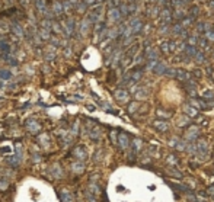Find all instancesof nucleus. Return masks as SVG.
<instances>
[{"label":"nucleus","mask_w":214,"mask_h":202,"mask_svg":"<svg viewBox=\"0 0 214 202\" xmlns=\"http://www.w3.org/2000/svg\"><path fill=\"white\" fill-rule=\"evenodd\" d=\"M74 28H76V25H74V20L73 19H67L64 23H63V31H64V35L67 36V38H70L71 35L74 34Z\"/></svg>","instance_id":"obj_1"},{"label":"nucleus","mask_w":214,"mask_h":202,"mask_svg":"<svg viewBox=\"0 0 214 202\" xmlns=\"http://www.w3.org/2000/svg\"><path fill=\"white\" fill-rule=\"evenodd\" d=\"M117 141H118L121 150H127V148L130 147V138H128V134H127V132H120Z\"/></svg>","instance_id":"obj_2"},{"label":"nucleus","mask_w":214,"mask_h":202,"mask_svg":"<svg viewBox=\"0 0 214 202\" xmlns=\"http://www.w3.org/2000/svg\"><path fill=\"white\" fill-rule=\"evenodd\" d=\"M121 12H120V9L118 7H111L109 10H108V19L111 20V22H120V19H121Z\"/></svg>","instance_id":"obj_3"},{"label":"nucleus","mask_w":214,"mask_h":202,"mask_svg":"<svg viewBox=\"0 0 214 202\" xmlns=\"http://www.w3.org/2000/svg\"><path fill=\"white\" fill-rule=\"evenodd\" d=\"M51 13H53L54 16H60V15L64 13V10H63V3H61L60 0H54L53 1V4H51Z\"/></svg>","instance_id":"obj_4"},{"label":"nucleus","mask_w":214,"mask_h":202,"mask_svg":"<svg viewBox=\"0 0 214 202\" xmlns=\"http://www.w3.org/2000/svg\"><path fill=\"white\" fill-rule=\"evenodd\" d=\"M25 125H26L28 131H31L32 134H36V132H39V131H41V125L36 122L35 119H28V121L25 122Z\"/></svg>","instance_id":"obj_5"},{"label":"nucleus","mask_w":214,"mask_h":202,"mask_svg":"<svg viewBox=\"0 0 214 202\" xmlns=\"http://www.w3.org/2000/svg\"><path fill=\"white\" fill-rule=\"evenodd\" d=\"M10 29H12V32L15 36H18V38H23L25 36V31H23V28H22V25L19 23V22H13L12 23V26H10Z\"/></svg>","instance_id":"obj_6"},{"label":"nucleus","mask_w":214,"mask_h":202,"mask_svg":"<svg viewBox=\"0 0 214 202\" xmlns=\"http://www.w3.org/2000/svg\"><path fill=\"white\" fill-rule=\"evenodd\" d=\"M128 92L125 90L124 87L123 89H118V90H115V99L118 102H127L128 101Z\"/></svg>","instance_id":"obj_7"},{"label":"nucleus","mask_w":214,"mask_h":202,"mask_svg":"<svg viewBox=\"0 0 214 202\" xmlns=\"http://www.w3.org/2000/svg\"><path fill=\"white\" fill-rule=\"evenodd\" d=\"M175 77L181 80L182 83H185V82H188V80H191V74L186 71V70H176V74H175Z\"/></svg>","instance_id":"obj_8"},{"label":"nucleus","mask_w":214,"mask_h":202,"mask_svg":"<svg viewBox=\"0 0 214 202\" xmlns=\"http://www.w3.org/2000/svg\"><path fill=\"white\" fill-rule=\"evenodd\" d=\"M144 55L147 57V60H159V51L156 50V48H152V47L146 48Z\"/></svg>","instance_id":"obj_9"},{"label":"nucleus","mask_w":214,"mask_h":202,"mask_svg":"<svg viewBox=\"0 0 214 202\" xmlns=\"http://www.w3.org/2000/svg\"><path fill=\"white\" fill-rule=\"evenodd\" d=\"M184 87H185V90L189 93V96H192V98L197 96V87H195V84H194V82H191V80L185 82Z\"/></svg>","instance_id":"obj_10"},{"label":"nucleus","mask_w":214,"mask_h":202,"mask_svg":"<svg viewBox=\"0 0 214 202\" xmlns=\"http://www.w3.org/2000/svg\"><path fill=\"white\" fill-rule=\"evenodd\" d=\"M153 125H155V128H156L157 131H162V132H165V131L169 130V124H168L166 121H155Z\"/></svg>","instance_id":"obj_11"},{"label":"nucleus","mask_w":214,"mask_h":202,"mask_svg":"<svg viewBox=\"0 0 214 202\" xmlns=\"http://www.w3.org/2000/svg\"><path fill=\"white\" fill-rule=\"evenodd\" d=\"M199 134V131L197 130V128H191L186 134H185V140H186V143H191V141H194L197 137Z\"/></svg>","instance_id":"obj_12"},{"label":"nucleus","mask_w":214,"mask_h":202,"mask_svg":"<svg viewBox=\"0 0 214 202\" xmlns=\"http://www.w3.org/2000/svg\"><path fill=\"white\" fill-rule=\"evenodd\" d=\"M73 156L76 159H79V160H83V159H86V150L83 147H76L73 150Z\"/></svg>","instance_id":"obj_13"},{"label":"nucleus","mask_w":214,"mask_h":202,"mask_svg":"<svg viewBox=\"0 0 214 202\" xmlns=\"http://www.w3.org/2000/svg\"><path fill=\"white\" fill-rule=\"evenodd\" d=\"M166 64L165 63H162V61H157L156 63V66L152 68L153 71H155V74H165V71H166Z\"/></svg>","instance_id":"obj_14"},{"label":"nucleus","mask_w":214,"mask_h":202,"mask_svg":"<svg viewBox=\"0 0 214 202\" xmlns=\"http://www.w3.org/2000/svg\"><path fill=\"white\" fill-rule=\"evenodd\" d=\"M139 47H140L139 44H134V45H131V47L127 50V52H125V57H127V58H131V57H134V55L139 52Z\"/></svg>","instance_id":"obj_15"},{"label":"nucleus","mask_w":214,"mask_h":202,"mask_svg":"<svg viewBox=\"0 0 214 202\" xmlns=\"http://www.w3.org/2000/svg\"><path fill=\"white\" fill-rule=\"evenodd\" d=\"M130 77H131V80H134V82L140 80V79L143 77V68H137V70H133V71L130 73Z\"/></svg>","instance_id":"obj_16"},{"label":"nucleus","mask_w":214,"mask_h":202,"mask_svg":"<svg viewBox=\"0 0 214 202\" xmlns=\"http://www.w3.org/2000/svg\"><path fill=\"white\" fill-rule=\"evenodd\" d=\"M184 111H185L189 117H192V118H194V117H195V118L198 117V111H197L195 108H192L191 105H188V103H186V105H184Z\"/></svg>","instance_id":"obj_17"},{"label":"nucleus","mask_w":214,"mask_h":202,"mask_svg":"<svg viewBox=\"0 0 214 202\" xmlns=\"http://www.w3.org/2000/svg\"><path fill=\"white\" fill-rule=\"evenodd\" d=\"M89 26H90L89 19H85V20H83V22L80 23V34L83 35V36H85V35L89 32Z\"/></svg>","instance_id":"obj_18"},{"label":"nucleus","mask_w":214,"mask_h":202,"mask_svg":"<svg viewBox=\"0 0 214 202\" xmlns=\"http://www.w3.org/2000/svg\"><path fill=\"white\" fill-rule=\"evenodd\" d=\"M38 35H39L42 39H50V38H51V31H50V29H45V28H41Z\"/></svg>","instance_id":"obj_19"},{"label":"nucleus","mask_w":214,"mask_h":202,"mask_svg":"<svg viewBox=\"0 0 214 202\" xmlns=\"http://www.w3.org/2000/svg\"><path fill=\"white\" fill-rule=\"evenodd\" d=\"M197 42H198V36H194V35L186 36V45L188 47H195Z\"/></svg>","instance_id":"obj_20"},{"label":"nucleus","mask_w":214,"mask_h":202,"mask_svg":"<svg viewBox=\"0 0 214 202\" xmlns=\"http://www.w3.org/2000/svg\"><path fill=\"white\" fill-rule=\"evenodd\" d=\"M184 52H185V55H186L188 58H192V57L195 55V54L198 52V51H197V48H195V47H186Z\"/></svg>","instance_id":"obj_21"},{"label":"nucleus","mask_w":214,"mask_h":202,"mask_svg":"<svg viewBox=\"0 0 214 202\" xmlns=\"http://www.w3.org/2000/svg\"><path fill=\"white\" fill-rule=\"evenodd\" d=\"M147 96H149V93L146 89H137V93H136L137 99H147Z\"/></svg>","instance_id":"obj_22"},{"label":"nucleus","mask_w":214,"mask_h":202,"mask_svg":"<svg viewBox=\"0 0 214 202\" xmlns=\"http://www.w3.org/2000/svg\"><path fill=\"white\" fill-rule=\"evenodd\" d=\"M147 13H149V16H157V13H159V7L157 6H149L147 7Z\"/></svg>","instance_id":"obj_23"},{"label":"nucleus","mask_w":214,"mask_h":202,"mask_svg":"<svg viewBox=\"0 0 214 202\" xmlns=\"http://www.w3.org/2000/svg\"><path fill=\"white\" fill-rule=\"evenodd\" d=\"M192 23H194V19L188 16V17H184V19H182V23H181V25H182V28H185V29H186V28H189Z\"/></svg>","instance_id":"obj_24"},{"label":"nucleus","mask_w":214,"mask_h":202,"mask_svg":"<svg viewBox=\"0 0 214 202\" xmlns=\"http://www.w3.org/2000/svg\"><path fill=\"white\" fill-rule=\"evenodd\" d=\"M202 99L204 101H214V92L213 90H205L202 93Z\"/></svg>","instance_id":"obj_25"},{"label":"nucleus","mask_w":214,"mask_h":202,"mask_svg":"<svg viewBox=\"0 0 214 202\" xmlns=\"http://www.w3.org/2000/svg\"><path fill=\"white\" fill-rule=\"evenodd\" d=\"M99 135H101V131H99L98 128H92V130H89V137L92 140H98Z\"/></svg>","instance_id":"obj_26"},{"label":"nucleus","mask_w":214,"mask_h":202,"mask_svg":"<svg viewBox=\"0 0 214 202\" xmlns=\"http://www.w3.org/2000/svg\"><path fill=\"white\" fill-rule=\"evenodd\" d=\"M139 106H140V105H139V102H133V103H130V105H128L127 111H128L130 114H134V112L139 109Z\"/></svg>","instance_id":"obj_27"},{"label":"nucleus","mask_w":214,"mask_h":202,"mask_svg":"<svg viewBox=\"0 0 214 202\" xmlns=\"http://www.w3.org/2000/svg\"><path fill=\"white\" fill-rule=\"evenodd\" d=\"M60 199L61 202H73V196H71L70 193H60Z\"/></svg>","instance_id":"obj_28"},{"label":"nucleus","mask_w":214,"mask_h":202,"mask_svg":"<svg viewBox=\"0 0 214 202\" xmlns=\"http://www.w3.org/2000/svg\"><path fill=\"white\" fill-rule=\"evenodd\" d=\"M194 60H195L198 64H201V63H204V61H205V55H204L202 52H197L195 55H194Z\"/></svg>","instance_id":"obj_29"},{"label":"nucleus","mask_w":214,"mask_h":202,"mask_svg":"<svg viewBox=\"0 0 214 202\" xmlns=\"http://www.w3.org/2000/svg\"><path fill=\"white\" fill-rule=\"evenodd\" d=\"M140 148H141V141H140V140H136V141L133 143V153L136 154L137 151H140Z\"/></svg>","instance_id":"obj_30"},{"label":"nucleus","mask_w":214,"mask_h":202,"mask_svg":"<svg viewBox=\"0 0 214 202\" xmlns=\"http://www.w3.org/2000/svg\"><path fill=\"white\" fill-rule=\"evenodd\" d=\"M157 117H160L163 119H168V118H170V114L166 112V111H163V109H157Z\"/></svg>","instance_id":"obj_31"},{"label":"nucleus","mask_w":214,"mask_h":202,"mask_svg":"<svg viewBox=\"0 0 214 202\" xmlns=\"http://www.w3.org/2000/svg\"><path fill=\"white\" fill-rule=\"evenodd\" d=\"M185 150L188 153H197V144H194L192 141L188 144V147H185Z\"/></svg>","instance_id":"obj_32"},{"label":"nucleus","mask_w":214,"mask_h":202,"mask_svg":"<svg viewBox=\"0 0 214 202\" xmlns=\"http://www.w3.org/2000/svg\"><path fill=\"white\" fill-rule=\"evenodd\" d=\"M83 169H85V166H83L82 163H74V164H73V170H74V172H77V173L83 172Z\"/></svg>","instance_id":"obj_33"},{"label":"nucleus","mask_w":214,"mask_h":202,"mask_svg":"<svg viewBox=\"0 0 214 202\" xmlns=\"http://www.w3.org/2000/svg\"><path fill=\"white\" fill-rule=\"evenodd\" d=\"M207 41H214V31H205V36H204Z\"/></svg>","instance_id":"obj_34"},{"label":"nucleus","mask_w":214,"mask_h":202,"mask_svg":"<svg viewBox=\"0 0 214 202\" xmlns=\"http://www.w3.org/2000/svg\"><path fill=\"white\" fill-rule=\"evenodd\" d=\"M160 50L165 52V54H169L170 51H169V44H168V41H165V42H162L160 45Z\"/></svg>","instance_id":"obj_35"},{"label":"nucleus","mask_w":214,"mask_h":202,"mask_svg":"<svg viewBox=\"0 0 214 202\" xmlns=\"http://www.w3.org/2000/svg\"><path fill=\"white\" fill-rule=\"evenodd\" d=\"M168 172H169V173H172L175 177H182V173H181L179 170H175L173 167H169V169H168Z\"/></svg>","instance_id":"obj_36"},{"label":"nucleus","mask_w":214,"mask_h":202,"mask_svg":"<svg viewBox=\"0 0 214 202\" xmlns=\"http://www.w3.org/2000/svg\"><path fill=\"white\" fill-rule=\"evenodd\" d=\"M182 29H184V28H182V25H181V23H175V25H173V28H172V32L179 35V32H181Z\"/></svg>","instance_id":"obj_37"},{"label":"nucleus","mask_w":214,"mask_h":202,"mask_svg":"<svg viewBox=\"0 0 214 202\" xmlns=\"http://www.w3.org/2000/svg\"><path fill=\"white\" fill-rule=\"evenodd\" d=\"M197 44H198V45H199L201 48H205L208 42H207V39H205V38L202 36V38H198V42H197Z\"/></svg>","instance_id":"obj_38"},{"label":"nucleus","mask_w":214,"mask_h":202,"mask_svg":"<svg viewBox=\"0 0 214 202\" xmlns=\"http://www.w3.org/2000/svg\"><path fill=\"white\" fill-rule=\"evenodd\" d=\"M51 28L54 29V32H55V34H61V32H63V29H61V28L58 26V23H57V22L51 23Z\"/></svg>","instance_id":"obj_39"},{"label":"nucleus","mask_w":214,"mask_h":202,"mask_svg":"<svg viewBox=\"0 0 214 202\" xmlns=\"http://www.w3.org/2000/svg\"><path fill=\"white\" fill-rule=\"evenodd\" d=\"M182 118H184V119H179V122H178L179 127H184V125H188V124H189V119H188V117H185V115H184Z\"/></svg>","instance_id":"obj_40"},{"label":"nucleus","mask_w":214,"mask_h":202,"mask_svg":"<svg viewBox=\"0 0 214 202\" xmlns=\"http://www.w3.org/2000/svg\"><path fill=\"white\" fill-rule=\"evenodd\" d=\"M165 74H166V76H169V77H175V74H176V70H173V68H166Z\"/></svg>","instance_id":"obj_41"},{"label":"nucleus","mask_w":214,"mask_h":202,"mask_svg":"<svg viewBox=\"0 0 214 202\" xmlns=\"http://www.w3.org/2000/svg\"><path fill=\"white\" fill-rule=\"evenodd\" d=\"M0 77L1 79H9L10 77V73L7 70H0Z\"/></svg>","instance_id":"obj_42"},{"label":"nucleus","mask_w":214,"mask_h":202,"mask_svg":"<svg viewBox=\"0 0 214 202\" xmlns=\"http://www.w3.org/2000/svg\"><path fill=\"white\" fill-rule=\"evenodd\" d=\"M173 17H175L176 20H179V19H184V17H185V15H184V12L176 10V12H175V15H173Z\"/></svg>","instance_id":"obj_43"},{"label":"nucleus","mask_w":214,"mask_h":202,"mask_svg":"<svg viewBox=\"0 0 214 202\" xmlns=\"http://www.w3.org/2000/svg\"><path fill=\"white\" fill-rule=\"evenodd\" d=\"M185 143H186V141H179V143H176V144H175V147H176L178 150H185V147H186V146H185Z\"/></svg>","instance_id":"obj_44"},{"label":"nucleus","mask_w":214,"mask_h":202,"mask_svg":"<svg viewBox=\"0 0 214 202\" xmlns=\"http://www.w3.org/2000/svg\"><path fill=\"white\" fill-rule=\"evenodd\" d=\"M192 74L195 76L197 79H201V77H202V73H201V70H199V68H195V70H192Z\"/></svg>","instance_id":"obj_45"},{"label":"nucleus","mask_w":214,"mask_h":202,"mask_svg":"<svg viewBox=\"0 0 214 202\" xmlns=\"http://www.w3.org/2000/svg\"><path fill=\"white\" fill-rule=\"evenodd\" d=\"M168 44H169V51L172 52V51L175 50V47H176V42L172 39V41H168Z\"/></svg>","instance_id":"obj_46"},{"label":"nucleus","mask_w":214,"mask_h":202,"mask_svg":"<svg viewBox=\"0 0 214 202\" xmlns=\"http://www.w3.org/2000/svg\"><path fill=\"white\" fill-rule=\"evenodd\" d=\"M168 163L175 164V163H176V157H175V156H169V157H168Z\"/></svg>","instance_id":"obj_47"},{"label":"nucleus","mask_w":214,"mask_h":202,"mask_svg":"<svg viewBox=\"0 0 214 202\" xmlns=\"http://www.w3.org/2000/svg\"><path fill=\"white\" fill-rule=\"evenodd\" d=\"M111 138H112V141H114V143H117V132H115V131H112V132H111Z\"/></svg>","instance_id":"obj_48"},{"label":"nucleus","mask_w":214,"mask_h":202,"mask_svg":"<svg viewBox=\"0 0 214 202\" xmlns=\"http://www.w3.org/2000/svg\"><path fill=\"white\" fill-rule=\"evenodd\" d=\"M83 1H85V3H86V6H88V4H93L96 0H83Z\"/></svg>","instance_id":"obj_49"},{"label":"nucleus","mask_w":214,"mask_h":202,"mask_svg":"<svg viewBox=\"0 0 214 202\" xmlns=\"http://www.w3.org/2000/svg\"><path fill=\"white\" fill-rule=\"evenodd\" d=\"M156 3H159V4H166L168 0H156Z\"/></svg>","instance_id":"obj_50"},{"label":"nucleus","mask_w":214,"mask_h":202,"mask_svg":"<svg viewBox=\"0 0 214 202\" xmlns=\"http://www.w3.org/2000/svg\"><path fill=\"white\" fill-rule=\"evenodd\" d=\"M208 193H211V195H214V186H211V188L208 189Z\"/></svg>","instance_id":"obj_51"},{"label":"nucleus","mask_w":214,"mask_h":202,"mask_svg":"<svg viewBox=\"0 0 214 202\" xmlns=\"http://www.w3.org/2000/svg\"><path fill=\"white\" fill-rule=\"evenodd\" d=\"M147 3H150V4H155V3H156V0H147Z\"/></svg>","instance_id":"obj_52"},{"label":"nucleus","mask_w":214,"mask_h":202,"mask_svg":"<svg viewBox=\"0 0 214 202\" xmlns=\"http://www.w3.org/2000/svg\"><path fill=\"white\" fill-rule=\"evenodd\" d=\"M199 3H204V1H208V0H198Z\"/></svg>","instance_id":"obj_53"},{"label":"nucleus","mask_w":214,"mask_h":202,"mask_svg":"<svg viewBox=\"0 0 214 202\" xmlns=\"http://www.w3.org/2000/svg\"><path fill=\"white\" fill-rule=\"evenodd\" d=\"M3 55H4V54H3V52L0 51V58H3Z\"/></svg>","instance_id":"obj_54"},{"label":"nucleus","mask_w":214,"mask_h":202,"mask_svg":"<svg viewBox=\"0 0 214 202\" xmlns=\"http://www.w3.org/2000/svg\"><path fill=\"white\" fill-rule=\"evenodd\" d=\"M185 1H191V0H185Z\"/></svg>","instance_id":"obj_55"},{"label":"nucleus","mask_w":214,"mask_h":202,"mask_svg":"<svg viewBox=\"0 0 214 202\" xmlns=\"http://www.w3.org/2000/svg\"><path fill=\"white\" fill-rule=\"evenodd\" d=\"M0 7H1V1H0Z\"/></svg>","instance_id":"obj_56"},{"label":"nucleus","mask_w":214,"mask_h":202,"mask_svg":"<svg viewBox=\"0 0 214 202\" xmlns=\"http://www.w3.org/2000/svg\"><path fill=\"white\" fill-rule=\"evenodd\" d=\"M213 57H214V51H213Z\"/></svg>","instance_id":"obj_57"}]
</instances>
